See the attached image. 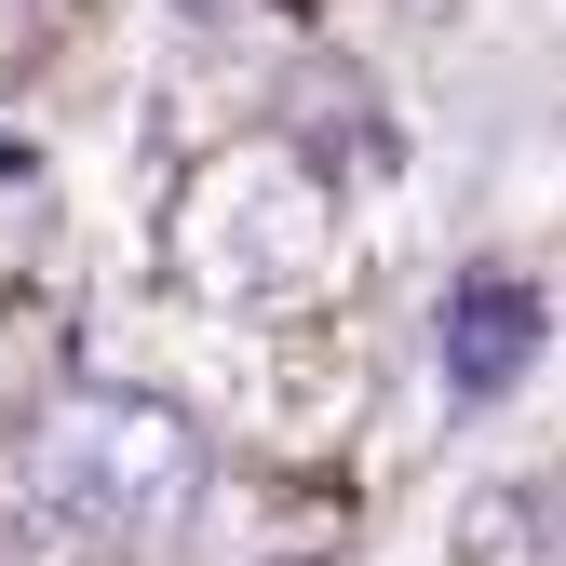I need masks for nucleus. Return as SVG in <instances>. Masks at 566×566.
Segmentation results:
<instances>
[{
	"mask_svg": "<svg viewBox=\"0 0 566 566\" xmlns=\"http://www.w3.org/2000/svg\"><path fill=\"white\" fill-rule=\"evenodd\" d=\"M163 270L202 311H311L350 270L337 176L297 135H217V149L176 176V202H163Z\"/></svg>",
	"mask_w": 566,
	"mask_h": 566,
	"instance_id": "obj_1",
	"label": "nucleus"
},
{
	"mask_svg": "<svg viewBox=\"0 0 566 566\" xmlns=\"http://www.w3.org/2000/svg\"><path fill=\"white\" fill-rule=\"evenodd\" d=\"M202 432H189V405H163V391H122V378H95V391H67L41 432H28V485L82 526V539H176L189 513H202Z\"/></svg>",
	"mask_w": 566,
	"mask_h": 566,
	"instance_id": "obj_2",
	"label": "nucleus"
},
{
	"mask_svg": "<svg viewBox=\"0 0 566 566\" xmlns=\"http://www.w3.org/2000/svg\"><path fill=\"white\" fill-rule=\"evenodd\" d=\"M539 337H553V311L526 297L513 270H459V283H446V311H432V365H446L459 405H500V391L539 365Z\"/></svg>",
	"mask_w": 566,
	"mask_h": 566,
	"instance_id": "obj_3",
	"label": "nucleus"
},
{
	"mask_svg": "<svg viewBox=\"0 0 566 566\" xmlns=\"http://www.w3.org/2000/svg\"><path fill=\"white\" fill-rule=\"evenodd\" d=\"M0 163H28V122H14V95H0Z\"/></svg>",
	"mask_w": 566,
	"mask_h": 566,
	"instance_id": "obj_4",
	"label": "nucleus"
},
{
	"mask_svg": "<svg viewBox=\"0 0 566 566\" xmlns=\"http://www.w3.org/2000/svg\"><path fill=\"white\" fill-rule=\"evenodd\" d=\"M283 566H324V553H283Z\"/></svg>",
	"mask_w": 566,
	"mask_h": 566,
	"instance_id": "obj_5",
	"label": "nucleus"
}]
</instances>
